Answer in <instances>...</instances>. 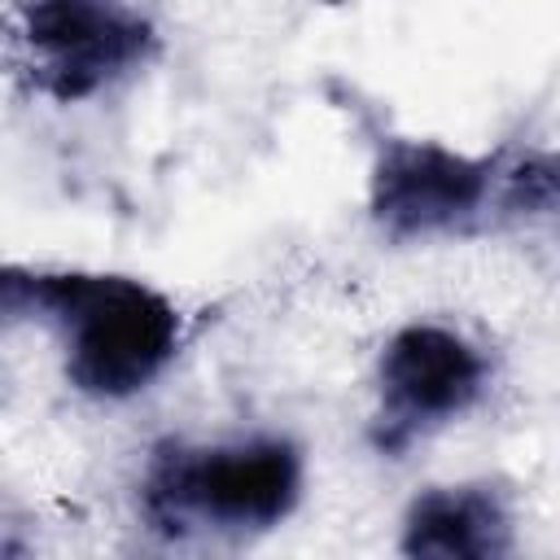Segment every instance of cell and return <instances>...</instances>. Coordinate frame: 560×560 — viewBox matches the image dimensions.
I'll return each instance as SVG.
<instances>
[{
	"mask_svg": "<svg viewBox=\"0 0 560 560\" xmlns=\"http://www.w3.org/2000/svg\"><path fill=\"white\" fill-rule=\"evenodd\" d=\"M4 311L48 319L66 341V381L101 402L149 389L184 341L179 306L136 276L9 267Z\"/></svg>",
	"mask_w": 560,
	"mask_h": 560,
	"instance_id": "obj_1",
	"label": "cell"
},
{
	"mask_svg": "<svg viewBox=\"0 0 560 560\" xmlns=\"http://www.w3.org/2000/svg\"><path fill=\"white\" fill-rule=\"evenodd\" d=\"M302 494V455L284 438H249L210 451H166L144 477V512L179 534L192 521L214 529H271Z\"/></svg>",
	"mask_w": 560,
	"mask_h": 560,
	"instance_id": "obj_2",
	"label": "cell"
},
{
	"mask_svg": "<svg viewBox=\"0 0 560 560\" xmlns=\"http://www.w3.org/2000/svg\"><path fill=\"white\" fill-rule=\"evenodd\" d=\"M22 39L39 88L57 101H83L149 57V26L114 0H31Z\"/></svg>",
	"mask_w": 560,
	"mask_h": 560,
	"instance_id": "obj_3",
	"label": "cell"
},
{
	"mask_svg": "<svg viewBox=\"0 0 560 560\" xmlns=\"http://www.w3.org/2000/svg\"><path fill=\"white\" fill-rule=\"evenodd\" d=\"M381 389V442L402 446L420 429L446 424L464 416L486 389L481 350L442 324H407L398 328L376 363Z\"/></svg>",
	"mask_w": 560,
	"mask_h": 560,
	"instance_id": "obj_4",
	"label": "cell"
},
{
	"mask_svg": "<svg viewBox=\"0 0 560 560\" xmlns=\"http://www.w3.org/2000/svg\"><path fill=\"white\" fill-rule=\"evenodd\" d=\"M490 162L455 153L438 140H385L372 179L368 210L389 236H438L468 223L490 197Z\"/></svg>",
	"mask_w": 560,
	"mask_h": 560,
	"instance_id": "obj_5",
	"label": "cell"
},
{
	"mask_svg": "<svg viewBox=\"0 0 560 560\" xmlns=\"http://www.w3.org/2000/svg\"><path fill=\"white\" fill-rule=\"evenodd\" d=\"M508 542V508L490 486H433L407 508L398 547L429 560H486Z\"/></svg>",
	"mask_w": 560,
	"mask_h": 560,
	"instance_id": "obj_6",
	"label": "cell"
},
{
	"mask_svg": "<svg viewBox=\"0 0 560 560\" xmlns=\"http://www.w3.org/2000/svg\"><path fill=\"white\" fill-rule=\"evenodd\" d=\"M499 206L512 214H551L560 210V149H542L503 171Z\"/></svg>",
	"mask_w": 560,
	"mask_h": 560,
	"instance_id": "obj_7",
	"label": "cell"
}]
</instances>
